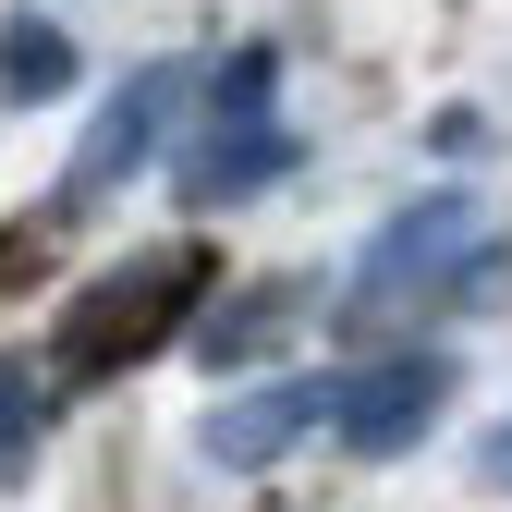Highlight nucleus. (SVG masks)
Masks as SVG:
<instances>
[{
    "mask_svg": "<svg viewBox=\"0 0 512 512\" xmlns=\"http://www.w3.org/2000/svg\"><path fill=\"white\" fill-rule=\"evenodd\" d=\"M196 293H208V244H147V256H122V269H98L74 305H61V330H49L61 391L135 378L171 330H196Z\"/></svg>",
    "mask_w": 512,
    "mask_h": 512,
    "instance_id": "obj_1",
    "label": "nucleus"
},
{
    "mask_svg": "<svg viewBox=\"0 0 512 512\" xmlns=\"http://www.w3.org/2000/svg\"><path fill=\"white\" fill-rule=\"evenodd\" d=\"M488 256V220H476V196L464 183H427L415 208H391L366 232V256H354V317H378V305H403V293H452L464 269Z\"/></svg>",
    "mask_w": 512,
    "mask_h": 512,
    "instance_id": "obj_2",
    "label": "nucleus"
},
{
    "mask_svg": "<svg viewBox=\"0 0 512 512\" xmlns=\"http://www.w3.org/2000/svg\"><path fill=\"white\" fill-rule=\"evenodd\" d=\"M183 61H135L110 98H98V122L74 135V159H61V196H49V220H86V208H110L122 183H135L147 159H159V135H171V110H183Z\"/></svg>",
    "mask_w": 512,
    "mask_h": 512,
    "instance_id": "obj_3",
    "label": "nucleus"
},
{
    "mask_svg": "<svg viewBox=\"0 0 512 512\" xmlns=\"http://www.w3.org/2000/svg\"><path fill=\"white\" fill-rule=\"evenodd\" d=\"M439 403H452V354H378V366H342L330 439L354 464H391V452H415V439L439 427Z\"/></svg>",
    "mask_w": 512,
    "mask_h": 512,
    "instance_id": "obj_4",
    "label": "nucleus"
},
{
    "mask_svg": "<svg viewBox=\"0 0 512 512\" xmlns=\"http://www.w3.org/2000/svg\"><path fill=\"white\" fill-rule=\"evenodd\" d=\"M330 391H342V378H269V391H232V403H208L196 452H208L220 476H269L305 427H330Z\"/></svg>",
    "mask_w": 512,
    "mask_h": 512,
    "instance_id": "obj_5",
    "label": "nucleus"
},
{
    "mask_svg": "<svg viewBox=\"0 0 512 512\" xmlns=\"http://www.w3.org/2000/svg\"><path fill=\"white\" fill-rule=\"evenodd\" d=\"M293 159H305V147H293L281 110H269V122H208V135L183 147V196H196V208H244V196H269Z\"/></svg>",
    "mask_w": 512,
    "mask_h": 512,
    "instance_id": "obj_6",
    "label": "nucleus"
},
{
    "mask_svg": "<svg viewBox=\"0 0 512 512\" xmlns=\"http://www.w3.org/2000/svg\"><path fill=\"white\" fill-rule=\"evenodd\" d=\"M74 98V37L49 13H0V110H49Z\"/></svg>",
    "mask_w": 512,
    "mask_h": 512,
    "instance_id": "obj_7",
    "label": "nucleus"
},
{
    "mask_svg": "<svg viewBox=\"0 0 512 512\" xmlns=\"http://www.w3.org/2000/svg\"><path fill=\"white\" fill-rule=\"evenodd\" d=\"M269 110H281V49H269V37L220 49V74H208V122H269Z\"/></svg>",
    "mask_w": 512,
    "mask_h": 512,
    "instance_id": "obj_8",
    "label": "nucleus"
},
{
    "mask_svg": "<svg viewBox=\"0 0 512 512\" xmlns=\"http://www.w3.org/2000/svg\"><path fill=\"white\" fill-rule=\"evenodd\" d=\"M49 378H61V366H37V354H0V476L37 452V427H49Z\"/></svg>",
    "mask_w": 512,
    "mask_h": 512,
    "instance_id": "obj_9",
    "label": "nucleus"
},
{
    "mask_svg": "<svg viewBox=\"0 0 512 512\" xmlns=\"http://www.w3.org/2000/svg\"><path fill=\"white\" fill-rule=\"evenodd\" d=\"M281 330H293V293H244V305H220V317H208L196 342H208V366H256Z\"/></svg>",
    "mask_w": 512,
    "mask_h": 512,
    "instance_id": "obj_10",
    "label": "nucleus"
},
{
    "mask_svg": "<svg viewBox=\"0 0 512 512\" xmlns=\"http://www.w3.org/2000/svg\"><path fill=\"white\" fill-rule=\"evenodd\" d=\"M476 488H512V415H500V427L476 439Z\"/></svg>",
    "mask_w": 512,
    "mask_h": 512,
    "instance_id": "obj_11",
    "label": "nucleus"
}]
</instances>
